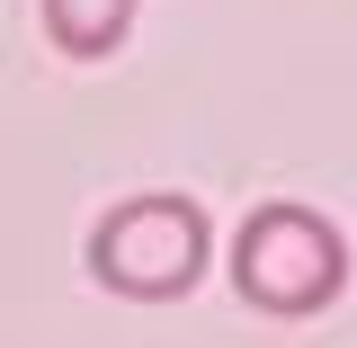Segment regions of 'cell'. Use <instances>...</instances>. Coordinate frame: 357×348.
Here are the masks:
<instances>
[{
    "label": "cell",
    "instance_id": "cell-1",
    "mask_svg": "<svg viewBox=\"0 0 357 348\" xmlns=\"http://www.w3.org/2000/svg\"><path fill=\"white\" fill-rule=\"evenodd\" d=\"M206 259H215V223L178 188H143V197H126V206H107L89 223V277L107 295H126V304H178V295H197Z\"/></svg>",
    "mask_w": 357,
    "mask_h": 348
},
{
    "label": "cell",
    "instance_id": "cell-2",
    "mask_svg": "<svg viewBox=\"0 0 357 348\" xmlns=\"http://www.w3.org/2000/svg\"><path fill=\"white\" fill-rule=\"evenodd\" d=\"M340 286H349V241H340V223L295 206V197H268L241 215L232 232V295L268 321H304V312L340 304Z\"/></svg>",
    "mask_w": 357,
    "mask_h": 348
},
{
    "label": "cell",
    "instance_id": "cell-3",
    "mask_svg": "<svg viewBox=\"0 0 357 348\" xmlns=\"http://www.w3.org/2000/svg\"><path fill=\"white\" fill-rule=\"evenodd\" d=\"M45 9V36H54V54H72V63H98V54H116L134 27V9L143 0H36Z\"/></svg>",
    "mask_w": 357,
    "mask_h": 348
}]
</instances>
